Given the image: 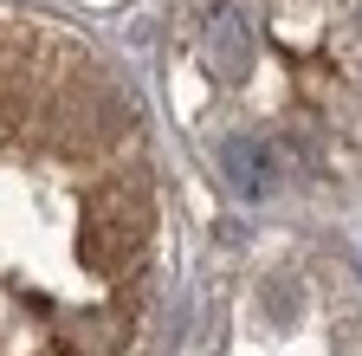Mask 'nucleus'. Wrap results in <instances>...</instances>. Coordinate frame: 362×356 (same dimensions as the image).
I'll use <instances>...</instances> for the list:
<instances>
[{"label": "nucleus", "mask_w": 362, "mask_h": 356, "mask_svg": "<svg viewBox=\"0 0 362 356\" xmlns=\"http://www.w3.org/2000/svg\"><path fill=\"white\" fill-rule=\"evenodd\" d=\"M156 253L136 98L71 33L0 7V356H117Z\"/></svg>", "instance_id": "1"}, {"label": "nucleus", "mask_w": 362, "mask_h": 356, "mask_svg": "<svg viewBox=\"0 0 362 356\" xmlns=\"http://www.w3.org/2000/svg\"><path fill=\"white\" fill-rule=\"evenodd\" d=\"M207 65L220 78H240L252 65V26H246V13H233V7L207 13Z\"/></svg>", "instance_id": "2"}, {"label": "nucleus", "mask_w": 362, "mask_h": 356, "mask_svg": "<svg viewBox=\"0 0 362 356\" xmlns=\"http://www.w3.org/2000/svg\"><path fill=\"white\" fill-rule=\"evenodd\" d=\"M220 168H226V182H233V195H246V201L272 195V149L259 137H233L220 149Z\"/></svg>", "instance_id": "3"}]
</instances>
